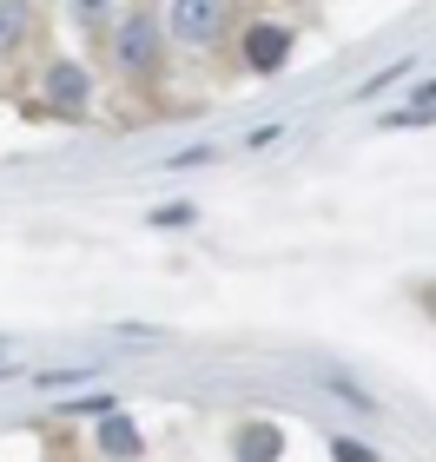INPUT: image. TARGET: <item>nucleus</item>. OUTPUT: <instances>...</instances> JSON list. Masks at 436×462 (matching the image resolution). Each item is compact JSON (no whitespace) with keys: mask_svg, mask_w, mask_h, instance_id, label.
<instances>
[{"mask_svg":"<svg viewBox=\"0 0 436 462\" xmlns=\"http://www.w3.org/2000/svg\"><path fill=\"white\" fill-rule=\"evenodd\" d=\"M159 53H165V20H159L153 7H126V14L113 20V60H119L133 79H153Z\"/></svg>","mask_w":436,"mask_h":462,"instance_id":"nucleus-1","label":"nucleus"},{"mask_svg":"<svg viewBox=\"0 0 436 462\" xmlns=\"http://www.w3.org/2000/svg\"><path fill=\"white\" fill-rule=\"evenodd\" d=\"M165 33L185 40V47L218 40L225 33V0H172V7H165Z\"/></svg>","mask_w":436,"mask_h":462,"instance_id":"nucleus-2","label":"nucleus"},{"mask_svg":"<svg viewBox=\"0 0 436 462\" xmlns=\"http://www.w3.org/2000/svg\"><path fill=\"white\" fill-rule=\"evenodd\" d=\"M278 456H284V430L272 416H252L232 430V462H278Z\"/></svg>","mask_w":436,"mask_h":462,"instance_id":"nucleus-3","label":"nucleus"},{"mask_svg":"<svg viewBox=\"0 0 436 462\" xmlns=\"http://www.w3.org/2000/svg\"><path fill=\"white\" fill-rule=\"evenodd\" d=\"M47 99L60 113H79L93 99V79H87V67H79V60H53L47 67Z\"/></svg>","mask_w":436,"mask_h":462,"instance_id":"nucleus-4","label":"nucleus"},{"mask_svg":"<svg viewBox=\"0 0 436 462\" xmlns=\"http://www.w3.org/2000/svg\"><path fill=\"white\" fill-rule=\"evenodd\" d=\"M284 60H291V33L272 27V20H258V27L245 33V67H252V73H278Z\"/></svg>","mask_w":436,"mask_h":462,"instance_id":"nucleus-5","label":"nucleus"},{"mask_svg":"<svg viewBox=\"0 0 436 462\" xmlns=\"http://www.w3.org/2000/svg\"><path fill=\"white\" fill-rule=\"evenodd\" d=\"M99 449L119 456V462H139V456H145V436H139V423H133L126 410H107V416H99Z\"/></svg>","mask_w":436,"mask_h":462,"instance_id":"nucleus-6","label":"nucleus"},{"mask_svg":"<svg viewBox=\"0 0 436 462\" xmlns=\"http://www.w3.org/2000/svg\"><path fill=\"white\" fill-rule=\"evenodd\" d=\"M27 20H33V7H20V0H0V53H14L20 40H27Z\"/></svg>","mask_w":436,"mask_h":462,"instance_id":"nucleus-7","label":"nucleus"},{"mask_svg":"<svg viewBox=\"0 0 436 462\" xmlns=\"http://www.w3.org/2000/svg\"><path fill=\"white\" fill-rule=\"evenodd\" d=\"M199 218V205L192 199H179V205H153V212H145V225L153 231H165V225H192Z\"/></svg>","mask_w":436,"mask_h":462,"instance_id":"nucleus-8","label":"nucleus"},{"mask_svg":"<svg viewBox=\"0 0 436 462\" xmlns=\"http://www.w3.org/2000/svg\"><path fill=\"white\" fill-rule=\"evenodd\" d=\"M40 390H67V383H93V364H67V370H40Z\"/></svg>","mask_w":436,"mask_h":462,"instance_id":"nucleus-9","label":"nucleus"},{"mask_svg":"<svg viewBox=\"0 0 436 462\" xmlns=\"http://www.w3.org/2000/svg\"><path fill=\"white\" fill-rule=\"evenodd\" d=\"M218 159V145H185V152H172L165 165H172V172H192V165H212Z\"/></svg>","mask_w":436,"mask_h":462,"instance_id":"nucleus-10","label":"nucleus"},{"mask_svg":"<svg viewBox=\"0 0 436 462\" xmlns=\"http://www.w3.org/2000/svg\"><path fill=\"white\" fill-rule=\"evenodd\" d=\"M330 462H377V449L350 443V436H330Z\"/></svg>","mask_w":436,"mask_h":462,"instance_id":"nucleus-11","label":"nucleus"}]
</instances>
